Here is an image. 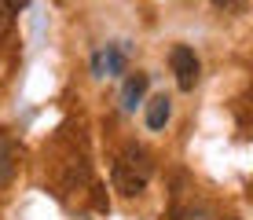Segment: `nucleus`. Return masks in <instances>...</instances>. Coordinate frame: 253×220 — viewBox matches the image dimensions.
<instances>
[{
    "label": "nucleus",
    "instance_id": "nucleus-4",
    "mask_svg": "<svg viewBox=\"0 0 253 220\" xmlns=\"http://www.w3.org/2000/svg\"><path fill=\"white\" fill-rule=\"evenodd\" d=\"M147 85H151V77H147V74H128L125 88H121V107H125V110H136V103L143 99Z\"/></svg>",
    "mask_w": 253,
    "mask_h": 220
},
{
    "label": "nucleus",
    "instance_id": "nucleus-3",
    "mask_svg": "<svg viewBox=\"0 0 253 220\" xmlns=\"http://www.w3.org/2000/svg\"><path fill=\"white\" fill-rule=\"evenodd\" d=\"M128 66V44H107L92 55V74L95 77H118Z\"/></svg>",
    "mask_w": 253,
    "mask_h": 220
},
{
    "label": "nucleus",
    "instance_id": "nucleus-8",
    "mask_svg": "<svg viewBox=\"0 0 253 220\" xmlns=\"http://www.w3.org/2000/svg\"><path fill=\"white\" fill-rule=\"evenodd\" d=\"M176 220H209V213H202V209H187V213H180Z\"/></svg>",
    "mask_w": 253,
    "mask_h": 220
},
{
    "label": "nucleus",
    "instance_id": "nucleus-5",
    "mask_svg": "<svg viewBox=\"0 0 253 220\" xmlns=\"http://www.w3.org/2000/svg\"><path fill=\"white\" fill-rule=\"evenodd\" d=\"M169 114H172V103H169V95H154L151 103H147V129H165V121H169Z\"/></svg>",
    "mask_w": 253,
    "mask_h": 220
},
{
    "label": "nucleus",
    "instance_id": "nucleus-9",
    "mask_svg": "<svg viewBox=\"0 0 253 220\" xmlns=\"http://www.w3.org/2000/svg\"><path fill=\"white\" fill-rule=\"evenodd\" d=\"M0 4H4V7H7V11H22V7H26V4H30V0H0Z\"/></svg>",
    "mask_w": 253,
    "mask_h": 220
},
{
    "label": "nucleus",
    "instance_id": "nucleus-6",
    "mask_svg": "<svg viewBox=\"0 0 253 220\" xmlns=\"http://www.w3.org/2000/svg\"><path fill=\"white\" fill-rule=\"evenodd\" d=\"M11 173H15V147H11V139L0 132V187L11 180Z\"/></svg>",
    "mask_w": 253,
    "mask_h": 220
},
{
    "label": "nucleus",
    "instance_id": "nucleus-7",
    "mask_svg": "<svg viewBox=\"0 0 253 220\" xmlns=\"http://www.w3.org/2000/svg\"><path fill=\"white\" fill-rule=\"evenodd\" d=\"M11 30H15V11H7V7L0 4V41H4Z\"/></svg>",
    "mask_w": 253,
    "mask_h": 220
},
{
    "label": "nucleus",
    "instance_id": "nucleus-2",
    "mask_svg": "<svg viewBox=\"0 0 253 220\" xmlns=\"http://www.w3.org/2000/svg\"><path fill=\"white\" fill-rule=\"evenodd\" d=\"M169 66H172V74H176V85H180V92H191V88L198 85V55L187 48V44H176V48L169 51Z\"/></svg>",
    "mask_w": 253,
    "mask_h": 220
},
{
    "label": "nucleus",
    "instance_id": "nucleus-1",
    "mask_svg": "<svg viewBox=\"0 0 253 220\" xmlns=\"http://www.w3.org/2000/svg\"><path fill=\"white\" fill-rule=\"evenodd\" d=\"M151 173H154L151 154H147L143 147L128 143L114 162V187L121 195H139V191L147 187V180H151Z\"/></svg>",
    "mask_w": 253,
    "mask_h": 220
}]
</instances>
